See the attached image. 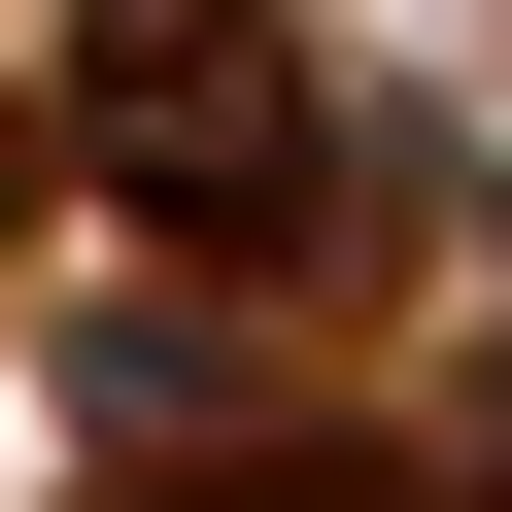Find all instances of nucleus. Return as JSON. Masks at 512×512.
Listing matches in <instances>:
<instances>
[{
    "label": "nucleus",
    "mask_w": 512,
    "mask_h": 512,
    "mask_svg": "<svg viewBox=\"0 0 512 512\" xmlns=\"http://www.w3.org/2000/svg\"><path fill=\"white\" fill-rule=\"evenodd\" d=\"M69 137H103L137 239H308V69L239 35V0H137V35L69 69Z\"/></svg>",
    "instance_id": "nucleus-1"
}]
</instances>
